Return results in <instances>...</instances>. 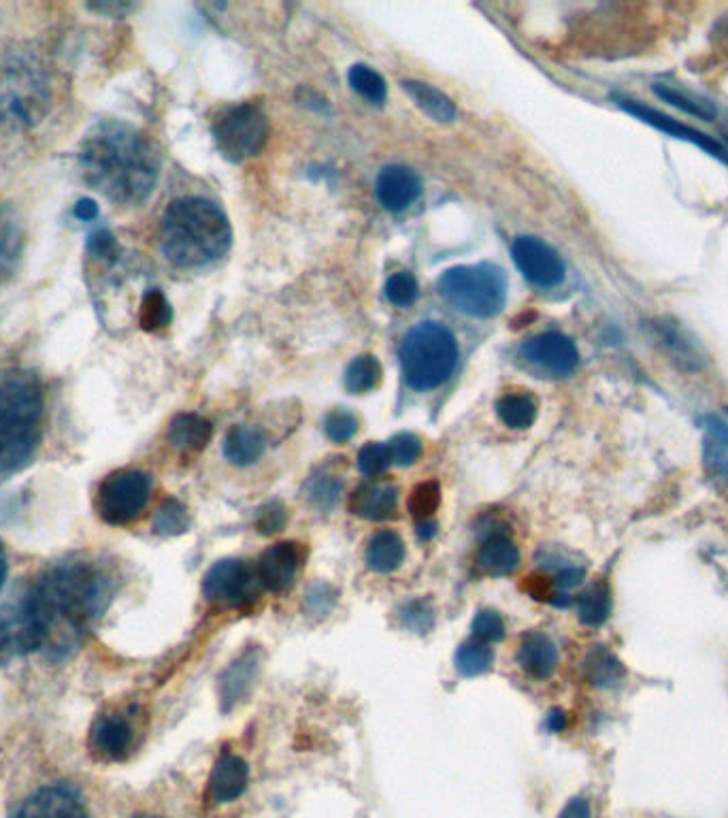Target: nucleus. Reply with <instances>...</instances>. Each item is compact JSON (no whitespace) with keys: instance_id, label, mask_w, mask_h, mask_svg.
I'll return each instance as SVG.
<instances>
[{"instance_id":"603ef678","label":"nucleus","mask_w":728,"mask_h":818,"mask_svg":"<svg viewBox=\"0 0 728 818\" xmlns=\"http://www.w3.org/2000/svg\"><path fill=\"white\" fill-rule=\"evenodd\" d=\"M558 818H592L590 804L586 799H582V797L571 799V802L564 806V810L560 813V817Z\"/></svg>"},{"instance_id":"412c9836","label":"nucleus","mask_w":728,"mask_h":818,"mask_svg":"<svg viewBox=\"0 0 728 818\" xmlns=\"http://www.w3.org/2000/svg\"><path fill=\"white\" fill-rule=\"evenodd\" d=\"M518 663L530 678L546 681L558 667V648L550 635L541 631H528L522 635Z\"/></svg>"},{"instance_id":"f257e3e1","label":"nucleus","mask_w":728,"mask_h":818,"mask_svg":"<svg viewBox=\"0 0 728 818\" xmlns=\"http://www.w3.org/2000/svg\"><path fill=\"white\" fill-rule=\"evenodd\" d=\"M115 593V579L94 561L69 559L52 565L26 595L43 633V650L65 659L103 616Z\"/></svg>"},{"instance_id":"0eeeda50","label":"nucleus","mask_w":728,"mask_h":818,"mask_svg":"<svg viewBox=\"0 0 728 818\" xmlns=\"http://www.w3.org/2000/svg\"><path fill=\"white\" fill-rule=\"evenodd\" d=\"M439 292L451 307L467 316L492 318L505 306L507 277L492 263L453 267L441 275Z\"/></svg>"},{"instance_id":"8fccbe9b","label":"nucleus","mask_w":728,"mask_h":818,"mask_svg":"<svg viewBox=\"0 0 728 818\" xmlns=\"http://www.w3.org/2000/svg\"><path fill=\"white\" fill-rule=\"evenodd\" d=\"M285 520H288L285 510L279 504H271V506H267L265 510L260 511V516H258V531L260 533H267V535L278 533V531L283 529Z\"/></svg>"},{"instance_id":"f03ea898","label":"nucleus","mask_w":728,"mask_h":818,"mask_svg":"<svg viewBox=\"0 0 728 818\" xmlns=\"http://www.w3.org/2000/svg\"><path fill=\"white\" fill-rule=\"evenodd\" d=\"M79 169L86 184L115 204H139L154 192L160 163L152 143L137 129L104 120L79 145Z\"/></svg>"},{"instance_id":"bb28decb","label":"nucleus","mask_w":728,"mask_h":818,"mask_svg":"<svg viewBox=\"0 0 728 818\" xmlns=\"http://www.w3.org/2000/svg\"><path fill=\"white\" fill-rule=\"evenodd\" d=\"M265 452V438L251 427H233L224 440V454L235 465H251Z\"/></svg>"},{"instance_id":"5701e85b","label":"nucleus","mask_w":728,"mask_h":818,"mask_svg":"<svg viewBox=\"0 0 728 818\" xmlns=\"http://www.w3.org/2000/svg\"><path fill=\"white\" fill-rule=\"evenodd\" d=\"M396 499L399 493L390 484H367L360 486L349 501V508L356 516L369 518V520H385L392 518L396 511Z\"/></svg>"},{"instance_id":"58836bf2","label":"nucleus","mask_w":728,"mask_h":818,"mask_svg":"<svg viewBox=\"0 0 728 818\" xmlns=\"http://www.w3.org/2000/svg\"><path fill=\"white\" fill-rule=\"evenodd\" d=\"M441 504V488L437 482L417 484L410 497V511L417 520H428Z\"/></svg>"},{"instance_id":"9d476101","label":"nucleus","mask_w":728,"mask_h":818,"mask_svg":"<svg viewBox=\"0 0 728 818\" xmlns=\"http://www.w3.org/2000/svg\"><path fill=\"white\" fill-rule=\"evenodd\" d=\"M643 331L677 369L696 374L709 365L705 347L680 320L671 316H657L643 322Z\"/></svg>"},{"instance_id":"c85d7f7f","label":"nucleus","mask_w":728,"mask_h":818,"mask_svg":"<svg viewBox=\"0 0 728 818\" xmlns=\"http://www.w3.org/2000/svg\"><path fill=\"white\" fill-rule=\"evenodd\" d=\"M705 429V463L728 484V424L716 416L701 420Z\"/></svg>"},{"instance_id":"cd10ccee","label":"nucleus","mask_w":728,"mask_h":818,"mask_svg":"<svg viewBox=\"0 0 728 818\" xmlns=\"http://www.w3.org/2000/svg\"><path fill=\"white\" fill-rule=\"evenodd\" d=\"M403 88L430 120L441 122V124L453 122L456 107L444 92H439L437 88L424 81H403Z\"/></svg>"},{"instance_id":"39448f33","label":"nucleus","mask_w":728,"mask_h":818,"mask_svg":"<svg viewBox=\"0 0 728 818\" xmlns=\"http://www.w3.org/2000/svg\"><path fill=\"white\" fill-rule=\"evenodd\" d=\"M52 107V81L33 49H0V131L24 133L38 126Z\"/></svg>"},{"instance_id":"4be33fe9","label":"nucleus","mask_w":728,"mask_h":818,"mask_svg":"<svg viewBox=\"0 0 728 818\" xmlns=\"http://www.w3.org/2000/svg\"><path fill=\"white\" fill-rule=\"evenodd\" d=\"M22 247H24V229L18 218V213L0 204V284L9 279L22 258Z\"/></svg>"},{"instance_id":"ea45409f","label":"nucleus","mask_w":728,"mask_h":818,"mask_svg":"<svg viewBox=\"0 0 728 818\" xmlns=\"http://www.w3.org/2000/svg\"><path fill=\"white\" fill-rule=\"evenodd\" d=\"M254 670H256V663L249 656H243L242 661H237L226 672V678L222 682V695L226 701H237L242 697L245 686L254 676Z\"/></svg>"},{"instance_id":"f8f14e48","label":"nucleus","mask_w":728,"mask_h":818,"mask_svg":"<svg viewBox=\"0 0 728 818\" xmlns=\"http://www.w3.org/2000/svg\"><path fill=\"white\" fill-rule=\"evenodd\" d=\"M43 633L31 614L26 597L0 608V665L15 656L43 650Z\"/></svg>"},{"instance_id":"a878e982","label":"nucleus","mask_w":728,"mask_h":818,"mask_svg":"<svg viewBox=\"0 0 728 818\" xmlns=\"http://www.w3.org/2000/svg\"><path fill=\"white\" fill-rule=\"evenodd\" d=\"M211 435H213L211 424L205 418L194 416V413H179L169 429V442L186 452L203 450L211 440Z\"/></svg>"},{"instance_id":"2eb2a0df","label":"nucleus","mask_w":728,"mask_h":818,"mask_svg":"<svg viewBox=\"0 0 728 818\" xmlns=\"http://www.w3.org/2000/svg\"><path fill=\"white\" fill-rule=\"evenodd\" d=\"M522 352L530 363L555 375L573 374L580 365L578 345L567 335L556 331H548L526 341L522 345Z\"/></svg>"},{"instance_id":"6ab92c4d","label":"nucleus","mask_w":728,"mask_h":818,"mask_svg":"<svg viewBox=\"0 0 728 818\" xmlns=\"http://www.w3.org/2000/svg\"><path fill=\"white\" fill-rule=\"evenodd\" d=\"M249 770L242 756L233 752H224L209 776V797L215 804H228L242 797L243 791L247 788Z\"/></svg>"},{"instance_id":"7c9ffc66","label":"nucleus","mask_w":728,"mask_h":818,"mask_svg":"<svg viewBox=\"0 0 728 818\" xmlns=\"http://www.w3.org/2000/svg\"><path fill=\"white\" fill-rule=\"evenodd\" d=\"M499 418L512 429H528L537 418V401L526 393H507L496 404Z\"/></svg>"},{"instance_id":"4d7b16f0","label":"nucleus","mask_w":728,"mask_h":818,"mask_svg":"<svg viewBox=\"0 0 728 818\" xmlns=\"http://www.w3.org/2000/svg\"><path fill=\"white\" fill-rule=\"evenodd\" d=\"M728 409V408H727Z\"/></svg>"},{"instance_id":"4468645a","label":"nucleus","mask_w":728,"mask_h":818,"mask_svg":"<svg viewBox=\"0 0 728 818\" xmlns=\"http://www.w3.org/2000/svg\"><path fill=\"white\" fill-rule=\"evenodd\" d=\"M618 104L625 109L626 113L635 115L637 120L646 122L648 126L657 129L660 133L675 136V139L688 141V143H693L696 147L705 150L707 154L716 156L718 161H723V163H727L728 165V147L727 145H723L720 141H716L714 136L705 135V133L696 131V129L688 126V124H682L680 120H675V118H671V115H664V113H660V111L652 109V107H648V104H643V102L630 101V99H620Z\"/></svg>"},{"instance_id":"2f4dec72","label":"nucleus","mask_w":728,"mask_h":818,"mask_svg":"<svg viewBox=\"0 0 728 818\" xmlns=\"http://www.w3.org/2000/svg\"><path fill=\"white\" fill-rule=\"evenodd\" d=\"M380 382H382V365L371 354L358 356L347 367L346 386L347 390L354 393V395H365V393L373 390Z\"/></svg>"},{"instance_id":"423d86ee","label":"nucleus","mask_w":728,"mask_h":818,"mask_svg":"<svg viewBox=\"0 0 728 818\" xmlns=\"http://www.w3.org/2000/svg\"><path fill=\"white\" fill-rule=\"evenodd\" d=\"M458 363V345L450 331L437 322L414 327L401 345V365L414 390H433L450 379Z\"/></svg>"},{"instance_id":"e433bc0d","label":"nucleus","mask_w":728,"mask_h":818,"mask_svg":"<svg viewBox=\"0 0 728 818\" xmlns=\"http://www.w3.org/2000/svg\"><path fill=\"white\" fill-rule=\"evenodd\" d=\"M349 84L367 101L382 104L385 99V81L382 75L376 73L373 68L362 67V65L349 68Z\"/></svg>"},{"instance_id":"864d4df0","label":"nucleus","mask_w":728,"mask_h":818,"mask_svg":"<svg viewBox=\"0 0 728 818\" xmlns=\"http://www.w3.org/2000/svg\"><path fill=\"white\" fill-rule=\"evenodd\" d=\"M75 218L83 222H92L99 218V204L92 199H79L75 204Z\"/></svg>"},{"instance_id":"393cba45","label":"nucleus","mask_w":728,"mask_h":818,"mask_svg":"<svg viewBox=\"0 0 728 818\" xmlns=\"http://www.w3.org/2000/svg\"><path fill=\"white\" fill-rule=\"evenodd\" d=\"M405 559V544L399 533L380 531L367 545V565L378 574H390L401 567Z\"/></svg>"},{"instance_id":"f704fd0d","label":"nucleus","mask_w":728,"mask_h":818,"mask_svg":"<svg viewBox=\"0 0 728 818\" xmlns=\"http://www.w3.org/2000/svg\"><path fill=\"white\" fill-rule=\"evenodd\" d=\"M173 320V309L160 290H149L141 303L139 322L145 331H160Z\"/></svg>"},{"instance_id":"b1692460","label":"nucleus","mask_w":728,"mask_h":818,"mask_svg":"<svg viewBox=\"0 0 728 818\" xmlns=\"http://www.w3.org/2000/svg\"><path fill=\"white\" fill-rule=\"evenodd\" d=\"M478 565L488 576H509L520 567V550L505 535H492L478 552Z\"/></svg>"},{"instance_id":"79ce46f5","label":"nucleus","mask_w":728,"mask_h":818,"mask_svg":"<svg viewBox=\"0 0 728 818\" xmlns=\"http://www.w3.org/2000/svg\"><path fill=\"white\" fill-rule=\"evenodd\" d=\"M390 450L388 443H367L358 454V467L365 476H380L390 467Z\"/></svg>"},{"instance_id":"37998d69","label":"nucleus","mask_w":728,"mask_h":818,"mask_svg":"<svg viewBox=\"0 0 728 818\" xmlns=\"http://www.w3.org/2000/svg\"><path fill=\"white\" fill-rule=\"evenodd\" d=\"M358 431V418L347 409H335L326 416V435L335 443L349 442Z\"/></svg>"},{"instance_id":"4c0bfd02","label":"nucleus","mask_w":728,"mask_h":818,"mask_svg":"<svg viewBox=\"0 0 728 818\" xmlns=\"http://www.w3.org/2000/svg\"><path fill=\"white\" fill-rule=\"evenodd\" d=\"M190 518L177 499H167L154 516V531L160 535H179L188 529Z\"/></svg>"},{"instance_id":"aec40b11","label":"nucleus","mask_w":728,"mask_h":818,"mask_svg":"<svg viewBox=\"0 0 728 818\" xmlns=\"http://www.w3.org/2000/svg\"><path fill=\"white\" fill-rule=\"evenodd\" d=\"M419 190V177L401 165L385 167L378 177V199L388 211H403L416 201Z\"/></svg>"},{"instance_id":"72a5a7b5","label":"nucleus","mask_w":728,"mask_h":818,"mask_svg":"<svg viewBox=\"0 0 728 818\" xmlns=\"http://www.w3.org/2000/svg\"><path fill=\"white\" fill-rule=\"evenodd\" d=\"M494 663V652L484 642H469L456 652V667L462 676H482Z\"/></svg>"},{"instance_id":"6e6d98bb","label":"nucleus","mask_w":728,"mask_h":818,"mask_svg":"<svg viewBox=\"0 0 728 818\" xmlns=\"http://www.w3.org/2000/svg\"><path fill=\"white\" fill-rule=\"evenodd\" d=\"M550 729H552V731H560V729H564V715H562V712H555V715H550Z\"/></svg>"},{"instance_id":"c756f323","label":"nucleus","mask_w":728,"mask_h":818,"mask_svg":"<svg viewBox=\"0 0 728 818\" xmlns=\"http://www.w3.org/2000/svg\"><path fill=\"white\" fill-rule=\"evenodd\" d=\"M580 620L589 627L603 624L612 614V590L607 582H594L578 599Z\"/></svg>"},{"instance_id":"a19ab883","label":"nucleus","mask_w":728,"mask_h":818,"mask_svg":"<svg viewBox=\"0 0 728 818\" xmlns=\"http://www.w3.org/2000/svg\"><path fill=\"white\" fill-rule=\"evenodd\" d=\"M385 297L392 306L410 307L417 299V281L410 273H396L385 284Z\"/></svg>"},{"instance_id":"a211bd4d","label":"nucleus","mask_w":728,"mask_h":818,"mask_svg":"<svg viewBox=\"0 0 728 818\" xmlns=\"http://www.w3.org/2000/svg\"><path fill=\"white\" fill-rule=\"evenodd\" d=\"M135 733L124 716H99L90 731V749L104 761H122L133 750Z\"/></svg>"},{"instance_id":"ddd939ff","label":"nucleus","mask_w":728,"mask_h":818,"mask_svg":"<svg viewBox=\"0 0 728 818\" xmlns=\"http://www.w3.org/2000/svg\"><path fill=\"white\" fill-rule=\"evenodd\" d=\"M522 275L541 288H555L564 279V263L555 247L537 237H518L512 247Z\"/></svg>"},{"instance_id":"20e7f679","label":"nucleus","mask_w":728,"mask_h":818,"mask_svg":"<svg viewBox=\"0 0 728 818\" xmlns=\"http://www.w3.org/2000/svg\"><path fill=\"white\" fill-rule=\"evenodd\" d=\"M43 435V388L31 372L0 377V474L24 469Z\"/></svg>"},{"instance_id":"1a4fd4ad","label":"nucleus","mask_w":728,"mask_h":818,"mask_svg":"<svg viewBox=\"0 0 728 818\" xmlns=\"http://www.w3.org/2000/svg\"><path fill=\"white\" fill-rule=\"evenodd\" d=\"M152 497V477L139 469H120L107 476L97 495V511L109 524H128L139 518Z\"/></svg>"},{"instance_id":"a18cd8bd","label":"nucleus","mask_w":728,"mask_h":818,"mask_svg":"<svg viewBox=\"0 0 728 818\" xmlns=\"http://www.w3.org/2000/svg\"><path fill=\"white\" fill-rule=\"evenodd\" d=\"M388 450H390L392 463L412 465V463H416L419 454H422V442H419V438L412 435V433H401L388 443Z\"/></svg>"},{"instance_id":"c03bdc74","label":"nucleus","mask_w":728,"mask_h":818,"mask_svg":"<svg viewBox=\"0 0 728 818\" xmlns=\"http://www.w3.org/2000/svg\"><path fill=\"white\" fill-rule=\"evenodd\" d=\"M473 635L478 642H499L505 638V622L501 618V614L492 612V610H482V612L475 616L473 620Z\"/></svg>"},{"instance_id":"de8ad7c7","label":"nucleus","mask_w":728,"mask_h":818,"mask_svg":"<svg viewBox=\"0 0 728 818\" xmlns=\"http://www.w3.org/2000/svg\"><path fill=\"white\" fill-rule=\"evenodd\" d=\"M86 250H88L92 256H97V258H101V261H109V263H111V261L117 258L120 245H117V241H115V237H113L109 231L101 229V231L90 233V237L86 241Z\"/></svg>"},{"instance_id":"09e8293b","label":"nucleus","mask_w":728,"mask_h":818,"mask_svg":"<svg viewBox=\"0 0 728 818\" xmlns=\"http://www.w3.org/2000/svg\"><path fill=\"white\" fill-rule=\"evenodd\" d=\"M401 620H403L405 627H410V629H414V631H426V629L433 624L435 614H433V610H430L426 604H422V601H412V604H407V606L401 610Z\"/></svg>"},{"instance_id":"49530a36","label":"nucleus","mask_w":728,"mask_h":818,"mask_svg":"<svg viewBox=\"0 0 728 818\" xmlns=\"http://www.w3.org/2000/svg\"><path fill=\"white\" fill-rule=\"evenodd\" d=\"M341 495V482L331 476L313 477L310 482V499L317 506H333Z\"/></svg>"},{"instance_id":"3c124183","label":"nucleus","mask_w":728,"mask_h":818,"mask_svg":"<svg viewBox=\"0 0 728 818\" xmlns=\"http://www.w3.org/2000/svg\"><path fill=\"white\" fill-rule=\"evenodd\" d=\"M88 9H92L97 13H109L113 18H122V15L131 13L135 9V4H126V2H97V4H88Z\"/></svg>"},{"instance_id":"dca6fc26","label":"nucleus","mask_w":728,"mask_h":818,"mask_svg":"<svg viewBox=\"0 0 728 818\" xmlns=\"http://www.w3.org/2000/svg\"><path fill=\"white\" fill-rule=\"evenodd\" d=\"M303 563H305L303 545L292 542L271 545L258 561L256 574L260 579V586H267L276 593L290 588L294 578L299 576Z\"/></svg>"},{"instance_id":"f3484780","label":"nucleus","mask_w":728,"mask_h":818,"mask_svg":"<svg viewBox=\"0 0 728 818\" xmlns=\"http://www.w3.org/2000/svg\"><path fill=\"white\" fill-rule=\"evenodd\" d=\"M13 818H88L79 795L65 784L36 791Z\"/></svg>"},{"instance_id":"6e6552de","label":"nucleus","mask_w":728,"mask_h":818,"mask_svg":"<svg viewBox=\"0 0 728 818\" xmlns=\"http://www.w3.org/2000/svg\"><path fill=\"white\" fill-rule=\"evenodd\" d=\"M213 135L220 152L228 161L242 163L265 147L269 122L256 104H237L215 120Z\"/></svg>"},{"instance_id":"473e14b6","label":"nucleus","mask_w":728,"mask_h":818,"mask_svg":"<svg viewBox=\"0 0 728 818\" xmlns=\"http://www.w3.org/2000/svg\"><path fill=\"white\" fill-rule=\"evenodd\" d=\"M654 95L659 97L660 101L669 102L671 107H675V109H680V111H684V113H688L693 118H698L703 122H714L716 115H718V111H716L714 104L701 101V99H694L691 95H686V92H682L677 88L664 86V84H657L654 86Z\"/></svg>"},{"instance_id":"9b49d317","label":"nucleus","mask_w":728,"mask_h":818,"mask_svg":"<svg viewBox=\"0 0 728 818\" xmlns=\"http://www.w3.org/2000/svg\"><path fill=\"white\" fill-rule=\"evenodd\" d=\"M258 574L242 561H222L213 565L203 582L209 601L224 606H247L258 595Z\"/></svg>"},{"instance_id":"c9c22d12","label":"nucleus","mask_w":728,"mask_h":818,"mask_svg":"<svg viewBox=\"0 0 728 818\" xmlns=\"http://www.w3.org/2000/svg\"><path fill=\"white\" fill-rule=\"evenodd\" d=\"M584 670H586V676L592 684H598V686H609L614 682L620 681L625 670L623 665L616 661L614 654H609L607 650H592L584 663Z\"/></svg>"},{"instance_id":"5fc2aeb1","label":"nucleus","mask_w":728,"mask_h":818,"mask_svg":"<svg viewBox=\"0 0 728 818\" xmlns=\"http://www.w3.org/2000/svg\"><path fill=\"white\" fill-rule=\"evenodd\" d=\"M7 572H9V565H7V554H4V548H2V544H0V590H2V586H4Z\"/></svg>"},{"instance_id":"7ed1b4c3","label":"nucleus","mask_w":728,"mask_h":818,"mask_svg":"<svg viewBox=\"0 0 728 818\" xmlns=\"http://www.w3.org/2000/svg\"><path fill=\"white\" fill-rule=\"evenodd\" d=\"M160 239L165 256L177 267H203L231 247L226 213L208 199H179L163 215Z\"/></svg>"}]
</instances>
